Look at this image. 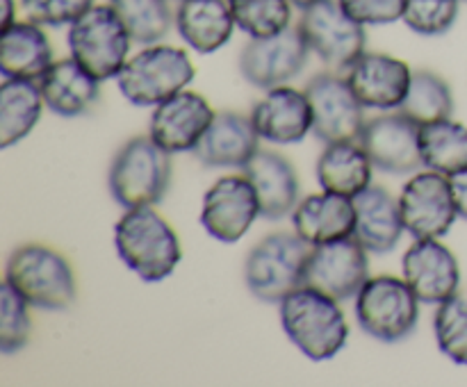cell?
Instances as JSON below:
<instances>
[{"instance_id": "24", "label": "cell", "mask_w": 467, "mask_h": 387, "mask_svg": "<svg viewBox=\"0 0 467 387\" xmlns=\"http://www.w3.org/2000/svg\"><path fill=\"white\" fill-rule=\"evenodd\" d=\"M36 82L44 94L46 107L57 117H80L99 103L100 80L73 57L55 59Z\"/></svg>"}, {"instance_id": "36", "label": "cell", "mask_w": 467, "mask_h": 387, "mask_svg": "<svg viewBox=\"0 0 467 387\" xmlns=\"http://www.w3.org/2000/svg\"><path fill=\"white\" fill-rule=\"evenodd\" d=\"M94 5V0H21L27 21L48 27L71 25Z\"/></svg>"}, {"instance_id": "21", "label": "cell", "mask_w": 467, "mask_h": 387, "mask_svg": "<svg viewBox=\"0 0 467 387\" xmlns=\"http://www.w3.org/2000/svg\"><path fill=\"white\" fill-rule=\"evenodd\" d=\"M254 185L260 200V212L269 221L292 217L299 203V176L285 155L260 148L242 168Z\"/></svg>"}, {"instance_id": "29", "label": "cell", "mask_w": 467, "mask_h": 387, "mask_svg": "<svg viewBox=\"0 0 467 387\" xmlns=\"http://www.w3.org/2000/svg\"><path fill=\"white\" fill-rule=\"evenodd\" d=\"M424 168L454 176L467 168V126L454 118L427 123L420 127Z\"/></svg>"}, {"instance_id": "5", "label": "cell", "mask_w": 467, "mask_h": 387, "mask_svg": "<svg viewBox=\"0 0 467 387\" xmlns=\"http://www.w3.org/2000/svg\"><path fill=\"white\" fill-rule=\"evenodd\" d=\"M194 76L196 68L187 50L153 44L128 59L117 76V87L135 107H155L185 91Z\"/></svg>"}, {"instance_id": "8", "label": "cell", "mask_w": 467, "mask_h": 387, "mask_svg": "<svg viewBox=\"0 0 467 387\" xmlns=\"http://www.w3.org/2000/svg\"><path fill=\"white\" fill-rule=\"evenodd\" d=\"M420 303L404 276H374L356 294V321L374 340L395 344L418 328Z\"/></svg>"}, {"instance_id": "34", "label": "cell", "mask_w": 467, "mask_h": 387, "mask_svg": "<svg viewBox=\"0 0 467 387\" xmlns=\"http://www.w3.org/2000/svg\"><path fill=\"white\" fill-rule=\"evenodd\" d=\"M32 305L5 282L0 291V353L14 355L23 351L32 335Z\"/></svg>"}, {"instance_id": "37", "label": "cell", "mask_w": 467, "mask_h": 387, "mask_svg": "<svg viewBox=\"0 0 467 387\" xmlns=\"http://www.w3.org/2000/svg\"><path fill=\"white\" fill-rule=\"evenodd\" d=\"M342 9L368 25H390L404 18L406 0H340Z\"/></svg>"}, {"instance_id": "4", "label": "cell", "mask_w": 467, "mask_h": 387, "mask_svg": "<svg viewBox=\"0 0 467 387\" xmlns=\"http://www.w3.org/2000/svg\"><path fill=\"white\" fill-rule=\"evenodd\" d=\"M171 153L155 144L150 135L132 137L117 150L109 167V194L128 208L155 205L167 196L171 185Z\"/></svg>"}, {"instance_id": "13", "label": "cell", "mask_w": 467, "mask_h": 387, "mask_svg": "<svg viewBox=\"0 0 467 387\" xmlns=\"http://www.w3.org/2000/svg\"><path fill=\"white\" fill-rule=\"evenodd\" d=\"M369 280V250L356 237L313 246L306 262L304 285L315 287L336 300L356 299Z\"/></svg>"}, {"instance_id": "9", "label": "cell", "mask_w": 467, "mask_h": 387, "mask_svg": "<svg viewBox=\"0 0 467 387\" xmlns=\"http://www.w3.org/2000/svg\"><path fill=\"white\" fill-rule=\"evenodd\" d=\"M296 27L304 35L310 53L317 55L333 71H347L368 48L365 25L342 9L340 0H317L301 9Z\"/></svg>"}, {"instance_id": "16", "label": "cell", "mask_w": 467, "mask_h": 387, "mask_svg": "<svg viewBox=\"0 0 467 387\" xmlns=\"http://www.w3.org/2000/svg\"><path fill=\"white\" fill-rule=\"evenodd\" d=\"M401 276L427 305H441L459 294V258L441 239H415L401 258Z\"/></svg>"}, {"instance_id": "27", "label": "cell", "mask_w": 467, "mask_h": 387, "mask_svg": "<svg viewBox=\"0 0 467 387\" xmlns=\"http://www.w3.org/2000/svg\"><path fill=\"white\" fill-rule=\"evenodd\" d=\"M372 159L360 141H333L319 153L315 173L324 191L354 199L372 185Z\"/></svg>"}, {"instance_id": "38", "label": "cell", "mask_w": 467, "mask_h": 387, "mask_svg": "<svg viewBox=\"0 0 467 387\" xmlns=\"http://www.w3.org/2000/svg\"><path fill=\"white\" fill-rule=\"evenodd\" d=\"M450 185L456 200V209H459V219H465L467 221V168L450 176Z\"/></svg>"}, {"instance_id": "22", "label": "cell", "mask_w": 467, "mask_h": 387, "mask_svg": "<svg viewBox=\"0 0 467 387\" xmlns=\"http://www.w3.org/2000/svg\"><path fill=\"white\" fill-rule=\"evenodd\" d=\"M354 199L333 191L310 194L296 203L292 212V228L310 246L328 244L354 235Z\"/></svg>"}, {"instance_id": "11", "label": "cell", "mask_w": 467, "mask_h": 387, "mask_svg": "<svg viewBox=\"0 0 467 387\" xmlns=\"http://www.w3.org/2000/svg\"><path fill=\"white\" fill-rule=\"evenodd\" d=\"M313 105V135L324 144L333 141H358L365 123V105L351 89L347 77L336 73H317L306 85Z\"/></svg>"}, {"instance_id": "2", "label": "cell", "mask_w": 467, "mask_h": 387, "mask_svg": "<svg viewBox=\"0 0 467 387\" xmlns=\"http://www.w3.org/2000/svg\"><path fill=\"white\" fill-rule=\"evenodd\" d=\"M114 246L121 262L144 282L171 276L182 260V246L171 223L153 205L128 208L114 226Z\"/></svg>"}, {"instance_id": "19", "label": "cell", "mask_w": 467, "mask_h": 387, "mask_svg": "<svg viewBox=\"0 0 467 387\" xmlns=\"http://www.w3.org/2000/svg\"><path fill=\"white\" fill-rule=\"evenodd\" d=\"M251 121L260 139L272 144H299L313 132V105L306 89L278 85L265 89V96L251 109Z\"/></svg>"}, {"instance_id": "41", "label": "cell", "mask_w": 467, "mask_h": 387, "mask_svg": "<svg viewBox=\"0 0 467 387\" xmlns=\"http://www.w3.org/2000/svg\"><path fill=\"white\" fill-rule=\"evenodd\" d=\"M109 3H112V0H109Z\"/></svg>"}, {"instance_id": "35", "label": "cell", "mask_w": 467, "mask_h": 387, "mask_svg": "<svg viewBox=\"0 0 467 387\" xmlns=\"http://www.w3.org/2000/svg\"><path fill=\"white\" fill-rule=\"evenodd\" d=\"M461 0H406L401 21L422 36H441L454 27Z\"/></svg>"}, {"instance_id": "40", "label": "cell", "mask_w": 467, "mask_h": 387, "mask_svg": "<svg viewBox=\"0 0 467 387\" xmlns=\"http://www.w3.org/2000/svg\"><path fill=\"white\" fill-rule=\"evenodd\" d=\"M292 5H295V7H299V9H306V7H310V5H315L317 3V0H290Z\"/></svg>"}, {"instance_id": "1", "label": "cell", "mask_w": 467, "mask_h": 387, "mask_svg": "<svg viewBox=\"0 0 467 387\" xmlns=\"http://www.w3.org/2000/svg\"><path fill=\"white\" fill-rule=\"evenodd\" d=\"M287 340L313 362L333 360L349 340V323L340 300L315 287L301 285L278 303Z\"/></svg>"}, {"instance_id": "18", "label": "cell", "mask_w": 467, "mask_h": 387, "mask_svg": "<svg viewBox=\"0 0 467 387\" xmlns=\"http://www.w3.org/2000/svg\"><path fill=\"white\" fill-rule=\"evenodd\" d=\"M410 77L413 71L404 59L388 53H369V50H365L347 68V80L360 103L368 109H381V112L401 107L409 94Z\"/></svg>"}, {"instance_id": "10", "label": "cell", "mask_w": 467, "mask_h": 387, "mask_svg": "<svg viewBox=\"0 0 467 387\" xmlns=\"http://www.w3.org/2000/svg\"><path fill=\"white\" fill-rule=\"evenodd\" d=\"M400 209L413 239H442L459 219L450 176L431 168L415 171L401 187Z\"/></svg>"}, {"instance_id": "6", "label": "cell", "mask_w": 467, "mask_h": 387, "mask_svg": "<svg viewBox=\"0 0 467 387\" xmlns=\"http://www.w3.org/2000/svg\"><path fill=\"white\" fill-rule=\"evenodd\" d=\"M310 250L313 246L295 230L263 237L244 262V282L251 294L263 303H281L290 291L304 285Z\"/></svg>"}, {"instance_id": "28", "label": "cell", "mask_w": 467, "mask_h": 387, "mask_svg": "<svg viewBox=\"0 0 467 387\" xmlns=\"http://www.w3.org/2000/svg\"><path fill=\"white\" fill-rule=\"evenodd\" d=\"M44 107L39 82L5 77L0 87V148L21 144L36 127Z\"/></svg>"}, {"instance_id": "30", "label": "cell", "mask_w": 467, "mask_h": 387, "mask_svg": "<svg viewBox=\"0 0 467 387\" xmlns=\"http://www.w3.org/2000/svg\"><path fill=\"white\" fill-rule=\"evenodd\" d=\"M400 112L413 118L420 126L450 118L454 112V94H451L450 82L429 68L413 71L409 94H406Z\"/></svg>"}, {"instance_id": "39", "label": "cell", "mask_w": 467, "mask_h": 387, "mask_svg": "<svg viewBox=\"0 0 467 387\" xmlns=\"http://www.w3.org/2000/svg\"><path fill=\"white\" fill-rule=\"evenodd\" d=\"M16 18V0H0V25L9 27Z\"/></svg>"}, {"instance_id": "33", "label": "cell", "mask_w": 467, "mask_h": 387, "mask_svg": "<svg viewBox=\"0 0 467 387\" xmlns=\"http://www.w3.org/2000/svg\"><path fill=\"white\" fill-rule=\"evenodd\" d=\"M438 349L456 364L467 367V299L456 294L438 305L433 317Z\"/></svg>"}, {"instance_id": "31", "label": "cell", "mask_w": 467, "mask_h": 387, "mask_svg": "<svg viewBox=\"0 0 467 387\" xmlns=\"http://www.w3.org/2000/svg\"><path fill=\"white\" fill-rule=\"evenodd\" d=\"M112 5L132 44H162L164 36L176 25V12L169 0H112Z\"/></svg>"}, {"instance_id": "26", "label": "cell", "mask_w": 467, "mask_h": 387, "mask_svg": "<svg viewBox=\"0 0 467 387\" xmlns=\"http://www.w3.org/2000/svg\"><path fill=\"white\" fill-rule=\"evenodd\" d=\"M53 46L44 25L32 21H14L0 39V73L3 77L39 80L53 64Z\"/></svg>"}, {"instance_id": "25", "label": "cell", "mask_w": 467, "mask_h": 387, "mask_svg": "<svg viewBox=\"0 0 467 387\" xmlns=\"http://www.w3.org/2000/svg\"><path fill=\"white\" fill-rule=\"evenodd\" d=\"M235 27L228 0H181L176 7L178 36L201 55L222 50Z\"/></svg>"}, {"instance_id": "15", "label": "cell", "mask_w": 467, "mask_h": 387, "mask_svg": "<svg viewBox=\"0 0 467 387\" xmlns=\"http://www.w3.org/2000/svg\"><path fill=\"white\" fill-rule=\"evenodd\" d=\"M420 127V123L397 109L369 118L358 141L372 159L374 168L390 176H406L424 167Z\"/></svg>"}, {"instance_id": "7", "label": "cell", "mask_w": 467, "mask_h": 387, "mask_svg": "<svg viewBox=\"0 0 467 387\" xmlns=\"http://www.w3.org/2000/svg\"><path fill=\"white\" fill-rule=\"evenodd\" d=\"M67 41L71 57L100 82L117 80L130 59L132 39L112 3L87 9L68 25Z\"/></svg>"}, {"instance_id": "3", "label": "cell", "mask_w": 467, "mask_h": 387, "mask_svg": "<svg viewBox=\"0 0 467 387\" xmlns=\"http://www.w3.org/2000/svg\"><path fill=\"white\" fill-rule=\"evenodd\" d=\"M5 282L14 287L32 308L68 310L78 299V280L71 262L46 244H23L5 264Z\"/></svg>"}, {"instance_id": "17", "label": "cell", "mask_w": 467, "mask_h": 387, "mask_svg": "<svg viewBox=\"0 0 467 387\" xmlns=\"http://www.w3.org/2000/svg\"><path fill=\"white\" fill-rule=\"evenodd\" d=\"M214 114L217 112L205 96L185 89L155 105L149 121V135L171 155L194 153Z\"/></svg>"}, {"instance_id": "20", "label": "cell", "mask_w": 467, "mask_h": 387, "mask_svg": "<svg viewBox=\"0 0 467 387\" xmlns=\"http://www.w3.org/2000/svg\"><path fill=\"white\" fill-rule=\"evenodd\" d=\"M260 150V135L251 117L217 112L194 148V158L213 168H244Z\"/></svg>"}, {"instance_id": "14", "label": "cell", "mask_w": 467, "mask_h": 387, "mask_svg": "<svg viewBox=\"0 0 467 387\" xmlns=\"http://www.w3.org/2000/svg\"><path fill=\"white\" fill-rule=\"evenodd\" d=\"M260 212V200L249 178L223 176L205 191L201 205V226L223 244H235L251 230Z\"/></svg>"}, {"instance_id": "23", "label": "cell", "mask_w": 467, "mask_h": 387, "mask_svg": "<svg viewBox=\"0 0 467 387\" xmlns=\"http://www.w3.org/2000/svg\"><path fill=\"white\" fill-rule=\"evenodd\" d=\"M354 235L369 253H390L397 249L401 235L406 232L401 219L400 199L388 189L369 185L368 189L354 196Z\"/></svg>"}, {"instance_id": "12", "label": "cell", "mask_w": 467, "mask_h": 387, "mask_svg": "<svg viewBox=\"0 0 467 387\" xmlns=\"http://www.w3.org/2000/svg\"><path fill=\"white\" fill-rule=\"evenodd\" d=\"M310 57L299 27H287L272 36H251L242 48L237 66L242 77L258 89L287 85L304 71Z\"/></svg>"}, {"instance_id": "32", "label": "cell", "mask_w": 467, "mask_h": 387, "mask_svg": "<svg viewBox=\"0 0 467 387\" xmlns=\"http://www.w3.org/2000/svg\"><path fill=\"white\" fill-rule=\"evenodd\" d=\"M237 30L249 36H272L292 25L290 0H228Z\"/></svg>"}]
</instances>
